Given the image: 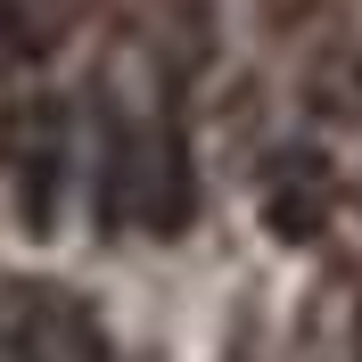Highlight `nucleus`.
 Wrapping results in <instances>:
<instances>
[{
    "label": "nucleus",
    "mask_w": 362,
    "mask_h": 362,
    "mask_svg": "<svg viewBox=\"0 0 362 362\" xmlns=\"http://www.w3.org/2000/svg\"><path fill=\"white\" fill-rule=\"evenodd\" d=\"M58 189H66V107L58 99H33L17 132V214L33 239L58 230Z\"/></svg>",
    "instance_id": "20e7f679"
},
{
    "label": "nucleus",
    "mask_w": 362,
    "mask_h": 362,
    "mask_svg": "<svg viewBox=\"0 0 362 362\" xmlns=\"http://www.w3.org/2000/svg\"><path fill=\"white\" fill-rule=\"evenodd\" d=\"M354 83H362V58H354Z\"/></svg>",
    "instance_id": "423d86ee"
},
{
    "label": "nucleus",
    "mask_w": 362,
    "mask_h": 362,
    "mask_svg": "<svg viewBox=\"0 0 362 362\" xmlns=\"http://www.w3.org/2000/svg\"><path fill=\"white\" fill-rule=\"evenodd\" d=\"M198 214V173H189V132H181L173 115L148 124L132 148V223L148 239H181Z\"/></svg>",
    "instance_id": "7ed1b4c3"
},
{
    "label": "nucleus",
    "mask_w": 362,
    "mask_h": 362,
    "mask_svg": "<svg viewBox=\"0 0 362 362\" xmlns=\"http://www.w3.org/2000/svg\"><path fill=\"white\" fill-rule=\"evenodd\" d=\"M0 362H115V354L99 313L74 305L66 288H17L8 329H0Z\"/></svg>",
    "instance_id": "f03ea898"
},
{
    "label": "nucleus",
    "mask_w": 362,
    "mask_h": 362,
    "mask_svg": "<svg viewBox=\"0 0 362 362\" xmlns=\"http://www.w3.org/2000/svg\"><path fill=\"white\" fill-rule=\"evenodd\" d=\"M132 148H140V132L107 115V132H99V189H90V214H99L107 239H124V223H132Z\"/></svg>",
    "instance_id": "39448f33"
},
{
    "label": "nucleus",
    "mask_w": 362,
    "mask_h": 362,
    "mask_svg": "<svg viewBox=\"0 0 362 362\" xmlns=\"http://www.w3.org/2000/svg\"><path fill=\"white\" fill-rule=\"evenodd\" d=\"M255 214H264V230L280 239V247H313L321 230H329V214H338V165L321 157L313 140H296V148H280V157L264 165V189H255Z\"/></svg>",
    "instance_id": "f257e3e1"
}]
</instances>
